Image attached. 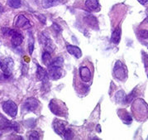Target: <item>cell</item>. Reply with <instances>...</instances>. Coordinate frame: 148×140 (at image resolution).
<instances>
[{"label": "cell", "instance_id": "cell-11", "mask_svg": "<svg viewBox=\"0 0 148 140\" xmlns=\"http://www.w3.org/2000/svg\"><path fill=\"white\" fill-rule=\"evenodd\" d=\"M66 50L67 52L70 53L71 55L74 56L76 58H80L82 56V52L80 50L79 47H76V46H72V45H67L66 47Z\"/></svg>", "mask_w": 148, "mask_h": 140}, {"label": "cell", "instance_id": "cell-16", "mask_svg": "<svg viewBox=\"0 0 148 140\" xmlns=\"http://www.w3.org/2000/svg\"><path fill=\"white\" fill-rule=\"evenodd\" d=\"M62 0H42V7L44 8H49L60 4Z\"/></svg>", "mask_w": 148, "mask_h": 140}, {"label": "cell", "instance_id": "cell-14", "mask_svg": "<svg viewBox=\"0 0 148 140\" xmlns=\"http://www.w3.org/2000/svg\"><path fill=\"white\" fill-rule=\"evenodd\" d=\"M36 78L39 81H45L48 78V73L43 67L37 65V70H36Z\"/></svg>", "mask_w": 148, "mask_h": 140}, {"label": "cell", "instance_id": "cell-30", "mask_svg": "<svg viewBox=\"0 0 148 140\" xmlns=\"http://www.w3.org/2000/svg\"><path fill=\"white\" fill-rule=\"evenodd\" d=\"M146 45H147V48H148V43H146Z\"/></svg>", "mask_w": 148, "mask_h": 140}, {"label": "cell", "instance_id": "cell-8", "mask_svg": "<svg viewBox=\"0 0 148 140\" xmlns=\"http://www.w3.org/2000/svg\"><path fill=\"white\" fill-rule=\"evenodd\" d=\"M79 76L84 82H89L92 78L91 71L87 66H82L79 68Z\"/></svg>", "mask_w": 148, "mask_h": 140}, {"label": "cell", "instance_id": "cell-13", "mask_svg": "<svg viewBox=\"0 0 148 140\" xmlns=\"http://www.w3.org/2000/svg\"><path fill=\"white\" fill-rule=\"evenodd\" d=\"M85 7L89 11H96L99 8V3L98 0H86Z\"/></svg>", "mask_w": 148, "mask_h": 140}, {"label": "cell", "instance_id": "cell-3", "mask_svg": "<svg viewBox=\"0 0 148 140\" xmlns=\"http://www.w3.org/2000/svg\"><path fill=\"white\" fill-rule=\"evenodd\" d=\"M12 68H13V61L12 59H0V69L3 71L4 76H10Z\"/></svg>", "mask_w": 148, "mask_h": 140}, {"label": "cell", "instance_id": "cell-18", "mask_svg": "<svg viewBox=\"0 0 148 140\" xmlns=\"http://www.w3.org/2000/svg\"><path fill=\"white\" fill-rule=\"evenodd\" d=\"M42 61L46 66H49L51 65V61H52V58H51V56L50 52H46V51L43 52V54H42Z\"/></svg>", "mask_w": 148, "mask_h": 140}, {"label": "cell", "instance_id": "cell-26", "mask_svg": "<svg viewBox=\"0 0 148 140\" xmlns=\"http://www.w3.org/2000/svg\"><path fill=\"white\" fill-rule=\"evenodd\" d=\"M123 120L126 123H130L132 122V118H131V116L128 114H125L124 116L123 117Z\"/></svg>", "mask_w": 148, "mask_h": 140}, {"label": "cell", "instance_id": "cell-19", "mask_svg": "<svg viewBox=\"0 0 148 140\" xmlns=\"http://www.w3.org/2000/svg\"><path fill=\"white\" fill-rule=\"evenodd\" d=\"M84 19H85V22L91 28H95V27H98V22H97V20H96V18L95 17H93V16H88L87 18H85Z\"/></svg>", "mask_w": 148, "mask_h": 140}, {"label": "cell", "instance_id": "cell-7", "mask_svg": "<svg viewBox=\"0 0 148 140\" xmlns=\"http://www.w3.org/2000/svg\"><path fill=\"white\" fill-rule=\"evenodd\" d=\"M8 128L16 129V128H18V124L16 123H12L8 121V119H7L5 117L0 114V129Z\"/></svg>", "mask_w": 148, "mask_h": 140}, {"label": "cell", "instance_id": "cell-9", "mask_svg": "<svg viewBox=\"0 0 148 140\" xmlns=\"http://www.w3.org/2000/svg\"><path fill=\"white\" fill-rule=\"evenodd\" d=\"M11 36H12L11 42H12L13 47H18V46H20L23 43V37L22 36V34L20 32L13 31V32H12Z\"/></svg>", "mask_w": 148, "mask_h": 140}, {"label": "cell", "instance_id": "cell-2", "mask_svg": "<svg viewBox=\"0 0 148 140\" xmlns=\"http://www.w3.org/2000/svg\"><path fill=\"white\" fill-rule=\"evenodd\" d=\"M114 76L119 80H123L127 77V69L120 61H118L113 68Z\"/></svg>", "mask_w": 148, "mask_h": 140}, {"label": "cell", "instance_id": "cell-27", "mask_svg": "<svg viewBox=\"0 0 148 140\" xmlns=\"http://www.w3.org/2000/svg\"><path fill=\"white\" fill-rule=\"evenodd\" d=\"M139 35L142 38H146L147 39V38H148V31H147V30H142V31H140Z\"/></svg>", "mask_w": 148, "mask_h": 140}, {"label": "cell", "instance_id": "cell-24", "mask_svg": "<svg viewBox=\"0 0 148 140\" xmlns=\"http://www.w3.org/2000/svg\"><path fill=\"white\" fill-rule=\"evenodd\" d=\"M29 139L31 140H33V139H40V135L38 134L37 132H36V131H32V132H31V134H29Z\"/></svg>", "mask_w": 148, "mask_h": 140}, {"label": "cell", "instance_id": "cell-15", "mask_svg": "<svg viewBox=\"0 0 148 140\" xmlns=\"http://www.w3.org/2000/svg\"><path fill=\"white\" fill-rule=\"evenodd\" d=\"M65 126L63 122H60V121H58V122L55 123L54 124V130L57 133V134L60 135V136H64V134H65Z\"/></svg>", "mask_w": 148, "mask_h": 140}, {"label": "cell", "instance_id": "cell-17", "mask_svg": "<svg viewBox=\"0 0 148 140\" xmlns=\"http://www.w3.org/2000/svg\"><path fill=\"white\" fill-rule=\"evenodd\" d=\"M121 28H116L113 31L112 37H111V41L113 44H119V41L121 40Z\"/></svg>", "mask_w": 148, "mask_h": 140}, {"label": "cell", "instance_id": "cell-29", "mask_svg": "<svg viewBox=\"0 0 148 140\" xmlns=\"http://www.w3.org/2000/svg\"><path fill=\"white\" fill-rule=\"evenodd\" d=\"M1 11H3V9H2V8L0 7V12H1Z\"/></svg>", "mask_w": 148, "mask_h": 140}, {"label": "cell", "instance_id": "cell-1", "mask_svg": "<svg viewBox=\"0 0 148 140\" xmlns=\"http://www.w3.org/2000/svg\"><path fill=\"white\" fill-rule=\"evenodd\" d=\"M2 107H3V111L10 117L13 118V117H15L17 115V113H18V106L16 105V103H14L12 100L5 101L3 104Z\"/></svg>", "mask_w": 148, "mask_h": 140}, {"label": "cell", "instance_id": "cell-22", "mask_svg": "<svg viewBox=\"0 0 148 140\" xmlns=\"http://www.w3.org/2000/svg\"><path fill=\"white\" fill-rule=\"evenodd\" d=\"M73 136H74V134H73V133H72V131H71V128L65 129V134H64V136H63L65 139H71L73 138Z\"/></svg>", "mask_w": 148, "mask_h": 140}, {"label": "cell", "instance_id": "cell-4", "mask_svg": "<svg viewBox=\"0 0 148 140\" xmlns=\"http://www.w3.org/2000/svg\"><path fill=\"white\" fill-rule=\"evenodd\" d=\"M50 110L51 112L59 116H64L65 115V108L60 105V102L57 100H51L50 103Z\"/></svg>", "mask_w": 148, "mask_h": 140}, {"label": "cell", "instance_id": "cell-10", "mask_svg": "<svg viewBox=\"0 0 148 140\" xmlns=\"http://www.w3.org/2000/svg\"><path fill=\"white\" fill-rule=\"evenodd\" d=\"M41 41H42V45L44 46V49H45L46 52H48L50 53H51L53 52L52 43H51V39L48 37L44 35V34H42V39H41Z\"/></svg>", "mask_w": 148, "mask_h": 140}, {"label": "cell", "instance_id": "cell-25", "mask_svg": "<svg viewBox=\"0 0 148 140\" xmlns=\"http://www.w3.org/2000/svg\"><path fill=\"white\" fill-rule=\"evenodd\" d=\"M30 43L28 44V47H29V53L30 55H32L33 52V49H34V42H33V39H32V37L31 35V39H30Z\"/></svg>", "mask_w": 148, "mask_h": 140}, {"label": "cell", "instance_id": "cell-20", "mask_svg": "<svg viewBox=\"0 0 148 140\" xmlns=\"http://www.w3.org/2000/svg\"><path fill=\"white\" fill-rule=\"evenodd\" d=\"M64 64V60L62 57H56L52 60L51 63L49 66H56V67H62Z\"/></svg>", "mask_w": 148, "mask_h": 140}, {"label": "cell", "instance_id": "cell-28", "mask_svg": "<svg viewBox=\"0 0 148 140\" xmlns=\"http://www.w3.org/2000/svg\"><path fill=\"white\" fill-rule=\"evenodd\" d=\"M141 4H142V5H145V4H147V3H148V0H137Z\"/></svg>", "mask_w": 148, "mask_h": 140}, {"label": "cell", "instance_id": "cell-21", "mask_svg": "<svg viewBox=\"0 0 148 140\" xmlns=\"http://www.w3.org/2000/svg\"><path fill=\"white\" fill-rule=\"evenodd\" d=\"M8 4L11 8H18L21 7V0H8Z\"/></svg>", "mask_w": 148, "mask_h": 140}, {"label": "cell", "instance_id": "cell-6", "mask_svg": "<svg viewBox=\"0 0 148 140\" xmlns=\"http://www.w3.org/2000/svg\"><path fill=\"white\" fill-rule=\"evenodd\" d=\"M39 107V101L34 98H30L26 100L24 108L27 111H35Z\"/></svg>", "mask_w": 148, "mask_h": 140}, {"label": "cell", "instance_id": "cell-5", "mask_svg": "<svg viewBox=\"0 0 148 140\" xmlns=\"http://www.w3.org/2000/svg\"><path fill=\"white\" fill-rule=\"evenodd\" d=\"M62 76L61 73V67H56V66H49L48 70V76L53 80V81H57Z\"/></svg>", "mask_w": 148, "mask_h": 140}, {"label": "cell", "instance_id": "cell-12", "mask_svg": "<svg viewBox=\"0 0 148 140\" xmlns=\"http://www.w3.org/2000/svg\"><path fill=\"white\" fill-rule=\"evenodd\" d=\"M27 25H29V21L27 20V18H26L24 15H18L16 18V21H15V26L18 28H23Z\"/></svg>", "mask_w": 148, "mask_h": 140}, {"label": "cell", "instance_id": "cell-23", "mask_svg": "<svg viewBox=\"0 0 148 140\" xmlns=\"http://www.w3.org/2000/svg\"><path fill=\"white\" fill-rule=\"evenodd\" d=\"M115 98H116V100L117 101H122V100H123L124 99V92L122 90H120L119 91L118 93L116 94V95H115Z\"/></svg>", "mask_w": 148, "mask_h": 140}]
</instances>
